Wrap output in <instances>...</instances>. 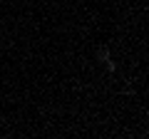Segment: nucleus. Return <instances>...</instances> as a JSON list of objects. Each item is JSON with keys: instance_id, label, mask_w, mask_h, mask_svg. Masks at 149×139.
<instances>
[{"instance_id": "f257e3e1", "label": "nucleus", "mask_w": 149, "mask_h": 139, "mask_svg": "<svg viewBox=\"0 0 149 139\" xmlns=\"http://www.w3.org/2000/svg\"><path fill=\"white\" fill-rule=\"evenodd\" d=\"M104 62H107V70H109V72H114V70H117V62H114V60H109V57H107Z\"/></svg>"}]
</instances>
